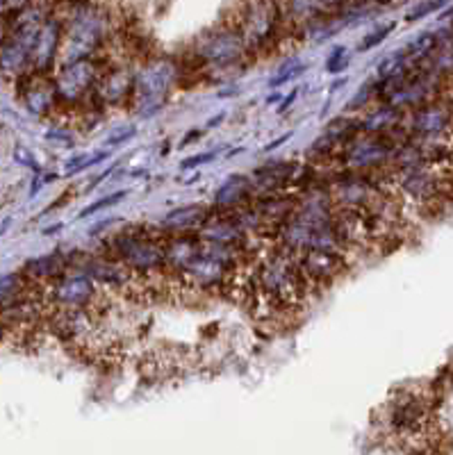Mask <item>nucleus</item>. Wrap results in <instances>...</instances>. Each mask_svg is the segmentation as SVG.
I'll use <instances>...</instances> for the list:
<instances>
[{
  "label": "nucleus",
  "mask_w": 453,
  "mask_h": 455,
  "mask_svg": "<svg viewBox=\"0 0 453 455\" xmlns=\"http://www.w3.org/2000/svg\"><path fill=\"white\" fill-rule=\"evenodd\" d=\"M105 71H108V64H105L103 57H89V60H80L73 64H62V71L53 82L57 98H64L69 103H84V98L94 96Z\"/></svg>",
  "instance_id": "f257e3e1"
},
{
  "label": "nucleus",
  "mask_w": 453,
  "mask_h": 455,
  "mask_svg": "<svg viewBox=\"0 0 453 455\" xmlns=\"http://www.w3.org/2000/svg\"><path fill=\"white\" fill-rule=\"evenodd\" d=\"M406 132L414 139H438L453 134V103L433 98L408 114Z\"/></svg>",
  "instance_id": "f03ea898"
},
{
  "label": "nucleus",
  "mask_w": 453,
  "mask_h": 455,
  "mask_svg": "<svg viewBox=\"0 0 453 455\" xmlns=\"http://www.w3.org/2000/svg\"><path fill=\"white\" fill-rule=\"evenodd\" d=\"M296 264L312 289L333 285L346 271V257L333 250H305L296 255Z\"/></svg>",
  "instance_id": "7ed1b4c3"
},
{
  "label": "nucleus",
  "mask_w": 453,
  "mask_h": 455,
  "mask_svg": "<svg viewBox=\"0 0 453 455\" xmlns=\"http://www.w3.org/2000/svg\"><path fill=\"white\" fill-rule=\"evenodd\" d=\"M101 289L82 274H64L53 285V301L57 309H87L98 298Z\"/></svg>",
  "instance_id": "20e7f679"
},
{
  "label": "nucleus",
  "mask_w": 453,
  "mask_h": 455,
  "mask_svg": "<svg viewBox=\"0 0 453 455\" xmlns=\"http://www.w3.org/2000/svg\"><path fill=\"white\" fill-rule=\"evenodd\" d=\"M246 53H248V48H246L244 37L233 25L221 32H215L212 37H205V41L198 51V57H203V60L217 64V66H228V64H235L237 60H242Z\"/></svg>",
  "instance_id": "39448f33"
},
{
  "label": "nucleus",
  "mask_w": 453,
  "mask_h": 455,
  "mask_svg": "<svg viewBox=\"0 0 453 455\" xmlns=\"http://www.w3.org/2000/svg\"><path fill=\"white\" fill-rule=\"evenodd\" d=\"M403 112L392 108L388 103H381L378 108H371L367 114H362L358 119L360 132L362 134H390L401 128Z\"/></svg>",
  "instance_id": "423d86ee"
},
{
  "label": "nucleus",
  "mask_w": 453,
  "mask_h": 455,
  "mask_svg": "<svg viewBox=\"0 0 453 455\" xmlns=\"http://www.w3.org/2000/svg\"><path fill=\"white\" fill-rule=\"evenodd\" d=\"M250 178L246 176H230L224 185H221L215 193V205L224 207V212H233V210H242L253 203L250 196Z\"/></svg>",
  "instance_id": "0eeeda50"
},
{
  "label": "nucleus",
  "mask_w": 453,
  "mask_h": 455,
  "mask_svg": "<svg viewBox=\"0 0 453 455\" xmlns=\"http://www.w3.org/2000/svg\"><path fill=\"white\" fill-rule=\"evenodd\" d=\"M210 214L198 205H187V207H178L167 214L165 219V228L171 235H187L191 228H200L205 224V219Z\"/></svg>",
  "instance_id": "6e6552de"
},
{
  "label": "nucleus",
  "mask_w": 453,
  "mask_h": 455,
  "mask_svg": "<svg viewBox=\"0 0 453 455\" xmlns=\"http://www.w3.org/2000/svg\"><path fill=\"white\" fill-rule=\"evenodd\" d=\"M69 259L71 257H64L60 253L42 255L27 262V271L37 278H62L64 274H69Z\"/></svg>",
  "instance_id": "1a4fd4ad"
},
{
  "label": "nucleus",
  "mask_w": 453,
  "mask_h": 455,
  "mask_svg": "<svg viewBox=\"0 0 453 455\" xmlns=\"http://www.w3.org/2000/svg\"><path fill=\"white\" fill-rule=\"evenodd\" d=\"M440 44V32H421L412 39V41L403 48V53H406V57L410 60L412 66H421L423 62L428 60V57L433 55V51L438 48Z\"/></svg>",
  "instance_id": "9d476101"
},
{
  "label": "nucleus",
  "mask_w": 453,
  "mask_h": 455,
  "mask_svg": "<svg viewBox=\"0 0 453 455\" xmlns=\"http://www.w3.org/2000/svg\"><path fill=\"white\" fill-rule=\"evenodd\" d=\"M305 69H307V66L298 62L296 57H289V60L281 66V71H278V75H274L272 80H269V84H272V86H281V84L289 82L292 77H296L298 73L305 71Z\"/></svg>",
  "instance_id": "9b49d317"
},
{
  "label": "nucleus",
  "mask_w": 453,
  "mask_h": 455,
  "mask_svg": "<svg viewBox=\"0 0 453 455\" xmlns=\"http://www.w3.org/2000/svg\"><path fill=\"white\" fill-rule=\"evenodd\" d=\"M394 27H397V23L392 21V23H385V25H381L378 30L369 32L367 37H364V41L360 44V51H362V53H364V51H371V48H374V46H378V44L383 41V39H385V37H388V34L394 30Z\"/></svg>",
  "instance_id": "f8f14e48"
},
{
  "label": "nucleus",
  "mask_w": 453,
  "mask_h": 455,
  "mask_svg": "<svg viewBox=\"0 0 453 455\" xmlns=\"http://www.w3.org/2000/svg\"><path fill=\"white\" fill-rule=\"evenodd\" d=\"M123 196H125V191H114V193H110V196L101 198L98 203H91L89 207H84V210L80 212V219H84V217H91V214H96V212H101V210H105V207L114 205V203H119Z\"/></svg>",
  "instance_id": "ddd939ff"
},
{
  "label": "nucleus",
  "mask_w": 453,
  "mask_h": 455,
  "mask_svg": "<svg viewBox=\"0 0 453 455\" xmlns=\"http://www.w3.org/2000/svg\"><path fill=\"white\" fill-rule=\"evenodd\" d=\"M346 64H349V55H346V48L340 46V48H335L333 55L328 57V62H326V69H328L331 73H342L346 69Z\"/></svg>",
  "instance_id": "4468645a"
},
{
  "label": "nucleus",
  "mask_w": 453,
  "mask_h": 455,
  "mask_svg": "<svg viewBox=\"0 0 453 455\" xmlns=\"http://www.w3.org/2000/svg\"><path fill=\"white\" fill-rule=\"evenodd\" d=\"M442 5L440 3H421V5H414L410 12H408V16H406V21H419V18H423L426 14H430V12H435V9H440Z\"/></svg>",
  "instance_id": "2eb2a0df"
},
{
  "label": "nucleus",
  "mask_w": 453,
  "mask_h": 455,
  "mask_svg": "<svg viewBox=\"0 0 453 455\" xmlns=\"http://www.w3.org/2000/svg\"><path fill=\"white\" fill-rule=\"evenodd\" d=\"M14 158H16V162L25 164V167H32L34 171H39V164H37V160H34L32 155L27 153L25 148H21V146H18V148L14 150Z\"/></svg>",
  "instance_id": "dca6fc26"
},
{
  "label": "nucleus",
  "mask_w": 453,
  "mask_h": 455,
  "mask_svg": "<svg viewBox=\"0 0 453 455\" xmlns=\"http://www.w3.org/2000/svg\"><path fill=\"white\" fill-rule=\"evenodd\" d=\"M215 160V153H203V155H194V158H187L182 160V169H191V167H198V164Z\"/></svg>",
  "instance_id": "f3484780"
},
{
  "label": "nucleus",
  "mask_w": 453,
  "mask_h": 455,
  "mask_svg": "<svg viewBox=\"0 0 453 455\" xmlns=\"http://www.w3.org/2000/svg\"><path fill=\"white\" fill-rule=\"evenodd\" d=\"M289 137H292V132H287V134H283V137H278V139H274L272 143H267L264 146V153H272V150H276L278 146H281V143H285Z\"/></svg>",
  "instance_id": "a211bd4d"
},
{
  "label": "nucleus",
  "mask_w": 453,
  "mask_h": 455,
  "mask_svg": "<svg viewBox=\"0 0 453 455\" xmlns=\"http://www.w3.org/2000/svg\"><path fill=\"white\" fill-rule=\"evenodd\" d=\"M301 91V89H294V91H289V96L283 101V105H281V112H287L289 108H292V103L296 101V94Z\"/></svg>",
  "instance_id": "6ab92c4d"
},
{
  "label": "nucleus",
  "mask_w": 453,
  "mask_h": 455,
  "mask_svg": "<svg viewBox=\"0 0 453 455\" xmlns=\"http://www.w3.org/2000/svg\"><path fill=\"white\" fill-rule=\"evenodd\" d=\"M0 337H3V326H0Z\"/></svg>",
  "instance_id": "aec40b11"
}]
</instances>
